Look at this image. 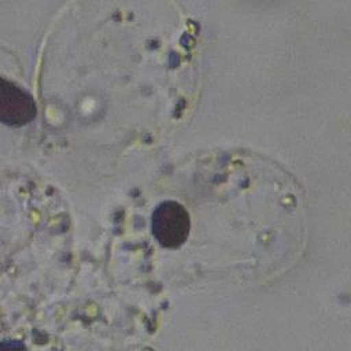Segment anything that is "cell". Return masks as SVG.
<instances>
[{
	"mask_svg": "<svg viewBox=\"0 0 351 351\" xmlns=\"http://www.w3.org/2000/svg\"><path fill=\"white\" fill-rule=\"evenodd\" d=\"M191 230V218L184 206L174 200L160 203L152 214V234L165 248L181 247Z\"/></svg>",
	"mask_w": 351,
	"mask_h": 351,
	"instance_id": "obj_1",
	"label": "cell"
},
{
	"mask_svg": "<svg viewBox=\"0 0 351 351\" xmlns=\"http://www.w3.org/2000/svg\"><path fill=\"white\" fill-rule=\"evenodd\" d=\"M37 115L33 96L16 84L0 77V123L19 128Z\"/></svg>",
	"mask_w": 351,
	"mask_h": 351,
	"instance_id": "obj_2",
	"label": "cell"
},
{
	"mask_svg": "<svg viewBox=\"0 0 351 351\" xmlns=\"http://www.w3.org/2000/svg\"><path fill=\"white\" fill-rule=\"evenodd\" d=\"M0 351H26L25 346L19 341H1Z\"/></svg>",
	"mask_w": 351,
	"mask_h": 351,
	"instance_id": "obj_3",
	"label": "cell"
}]
</instances>
